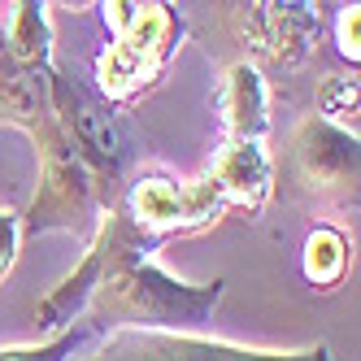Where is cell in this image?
Segmentation results:
<instances>
[{
  "label": "cell",
  "instance_id": "1",
  "mask_svg": "<svg viewBox=\"0 0 361 361\" xmlns=\"http://www.w3.org/2000/svg\"><path fill=\"white\" fill-rule=\"evenodd\" d=\"M222 292H226V279L183 283L166 274L152 257H131L92 292L83 318H87V331H109V335L114 331L192 335L214 318Z\"/></svg>",
  "mask_w": 361,
  "mask_h": 361
},
{
  "label": "cell",
  "instance_id": "11",
  "mask_svg": "<svg viewBox=\"0 0 361 361\" xmlns=\"http://www.w3.org/2000/svg\"><path fill=\"white\" fill-rule=\"evenodd\" d=\"M218 118L226 144H266L270 131V92L252 61L226 66L218 83Z\"/></svg>",
  "mask_w": 361,
  "mask_h": 361
},
{
  "label": "cell",
  "instance_id": "7",
  "mask_svg": "<svg viewBox=\"0 0 361 361\" xmlns=\"http://www.w3.org/2000/svg\"><path fill=\"white\" fill-rule=\"evenodd\" d=\"M226 27L235 35L252 66L262 61L270 70H296L309 61L314 44L322 35V13L314 5H279V0H257V5H226Z\"/></svg>",
  "mask_w": 361,
  "mask_h": 361
},
{
  "label": "cell",
  "instance_id": "14",
  "mask_svg": "<svg viewBox=\"0 0 361 361\" xmlns=\"http://www.w3.org/2000/svg\"><path fill=\"white\" fill-rule=\"evenodd\" d=\"M92 340L87 326H70L61 335H53L48 344H27V348H0V361H70L83 344Z\"/></svg>",
  "mask_w": 361,
  "mask_h": 361
},
{
  "label": "cell",
  "instance_id": "12",
  "mask_svg": "<svg viewBox=\"0 0 361 361\" xmlns=\"http://www.w3.org/2000/svg\"><path fill=\"white\" fill-rule=\"evenodd\" d=\"M348 262H353V248L344 240V231H335V226H314L309 231L305 252H300V270L309 279V288H318V292L340 288L344 274H348Z\"/></svg>",
  "mask_w": 361,
  "mask_h": 361
},
{
  "label": "cell",
  "instance_id": "9",
  "mask_svg": "<svg viewBox=\"0 0 361 361\" xmlns=\"http://www.w3.org/2000/svg\"><path fill=\"white\" fill-rule=\"evenodd\" d=\"M48 70L53 66H22L0 35V126H13L35 144L39 166L48 161H66L74 157V148L66 144L57 114H53V96H48Z\"/></svg>",
  "mask_w": 361,
  "mask_h": 361
},
{
  "label": "cell",
  "instance_id": "16",
  "mask_svg": "<svg viewBox=\"0 0 361 361\" xmlns=\"http://www.w3.org/2000/svg\"><path fill=\"white\" fill-rule=\"evenodd\" d=\"M18 244H22L18 214L0 204V283H5V274H9V270H13V262H18Z\"/></svg>",
  "mask_w": 361,
  "mask_h": 361
},
{
  "label": "cell",
  "instance_id": "6",
  "mask_svg": "<svg viewBox=\"0 0 361 361\" xmlns=\"http://www.w3.org/2000/svg\"><path fill=\"white\" fill-rule=\"evenodd\" d=\"M118 209L126 214L140 235H148L152 244H161L170 235H192V231L218 226L226 204L214 192L209 178H174L161 170H144L126 183Z\"/></svg>",
  "mask_w": 361,
  "mask_h": 361
},
{
  "label": "cell",
  "instance_id": "5",
  "mask_svg": "<svg viewBox=\"0 0 361 361\" xmlns=\"http://www.w3.org/2000/svg\"><path fill=\"white\" fill-rule=\"evenodd\" d=\"M152 244L148 235H140V231L126 222V214L114 209L100 218V226H96V235L87 240V252H83V262L74 266L53 292H48L39 305H35V322H39V331H48V335H61V331H70L74 322L83 318V309H87V300H92V292L105 283L122 262H131V257H152Z\"/></svg>",
  "mask_w": 361,
  "mask_h": 361
},
{
  "label": "cell",
  "instance_id": "4",
  "mask_svg": "<svg viewBox=\"0 0 361 361\" xmlns=\"http://www.w3.org/2000/svg\"><path fill=\"white\" fill-rule=\"evenodd\" d=\"M283 170L300 200H309L322 214H357V178L361 157L357 140L335 131L331 122L309 114L296 122V131L283 152Z\"/></svg>",
  "mask_w": 361,
  "mask_h": 361
},
{
  "label": "cell",
  "instance_id": "2",
  "mask_svg": "<svg viewBox=\"0 0 361 361\" xmlns=\"http://www.w3.org/2000/svg\"><path fill=\"white\" fill-rule=\"evenodd\" d=\"M100 13L109 27V44L96 57L92 87L109 105H122L166 74L170 57L188 35V22L174 5H135V0H109V5H100Z\"/></svg>",
  "mask_w": 361,
  "mask_h": 361
},
{
  "label": "cell",
  "instance_id": "10",
  "mask_svg": "<svg viewBox=\"0 0 361 361\" xmlns=\"http://www.w3.org/2000/svg\"><path fill=\"white\" fill-rule=\"evenodd\" d=\"M204 178L214 183L226 209H244L248 218L262 214L266 200L274 196V161L266 144H222Z\"/></svg>",
  "mask_w": 361,
  "mask_h": 361
},
{
  "label": "cell",
  "instance_id": "15",
  "mask_svg": "<svg viewBox=\"0 0 361 361\" xmlns=\"http://www.w3.org/2000/svg\"><path fill=\"white\" fill-rule=\"evenodd\" d=\"M335 44H340V53L357 66V57H361V5L335 9Z\"/></svg>",
  "mask_w": 361,
  "mask_h": 361
},
{
  "label": "cell",
  "instance_id": "13",
  "mask_svg": "<svg viewBox=\"0 0 361 361\" xmlns=\"http://www.w3.org/2000/svg\"><path fill=\"white\" fill-rule=\"evenodd\" d=\"M357 109H361V96H357L353 74H331V79H322V87H318V118L322 122H331L335 131L357 140V126H361Z\"/></svg>",
  "mask_w": 361,
  "mask_h": 361
},
{
  "label": "cell",
  "instance_id": "3",
  "mask_svg": "<svg viewBox=\"0 0 361 361\" xmlns=\"http://www.w3.org/2000/svg\"><path fill=\"white\" fill-rule=\"evenodd\" d=\"M48 96H53L57 126L66 144L74 148V157L92 170V178L118 204L126 192V170H131V148H135L126 122L87 79H79V70L57 57H53V70H48Z\"/></svg>",
  "mask_w": 361,
  "mask_h": 361
},
{
  "label": "cell",
  "instance_id": "8",
  "mask_svg": "<svg viewBox=\"0 0 361 361\" xmlns=\"http://www.w3.org/2000/svg\"><path fill=\"white\" fill-rule=\"evenodd\" d=\"M83 361H335L331 344H309L296 353L235 348L200 335H161V331H114Z\"/></svg>",
  "mask_w": 361,
  "mask_h": 361
}]
</instances>
